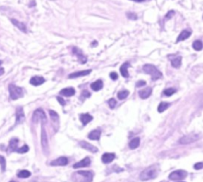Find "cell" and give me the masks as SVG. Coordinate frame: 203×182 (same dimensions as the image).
Masks as SVG:
<instances>
[{
  "label": "cell",
  "instance_id": "1",
  "mask_svg": "<svg viewBox=\"0 0 203 182\" xmlns=\"http://www.w3.org/2000/svg\"><path fill=\"white\" fill-rule=\"evenodd\" d=\"M93 176V173L91 171H77L71 175V181L72 182H91Z\"/></svg>",
  "mask_w": 203,
  "mask_h": 182
},
{
  "label": "cell",
  "instance_id": "2",
  "mask_svg": "<svg viewBox=\"0 0 203 182\" xmlns=\"http://www.w3.org/2000/svg\"><path fill=\"white\" fill-rule=\"evenodd\" d=\"M158 175V168L156 166H149L145 169H144L140 174V179L142 181L155 179Z\"/></svg>",
  "mask_w": 203,
  "mask_h": 182
},
{
  "label": "cell",
  "instance_id": "3",
  "mask_svg": "<svg viewBox=\"0 0 203 182\" xmlns=\"http://www.w3.org/2000/svg\"><path fill=\"white\" fill-rule=\"evenodd\" d=\"M143 70L146 74L151 75L152 80L153 81L162 78V73L152 64H145L143 67Z\"/></svg>",
  "mask_w": 203,
  "mask_h": 182
},
{
  "label": "cell",
  "instance_id": "4",
  "mask_svg": "<svg viewBox=\"0 0 203 182\" xmlns=\"http://www.w3.org/2000/svg\"><path fill=\"white\" fill-rule=\"evenodd\" d=\"M9 92H10V97L12 100H17L23 97L22 88L17 86L14 84L9 85Z\"/></svg>",
  "mask_w": 203,
  "mask_h": 182
},
{
  "label": "cell",
  "instance_id": "5",
  "mask_svg": "<svg viewBox=\"0 0 203 182\" xmlns=\"http://www.w3.org/2000/svg\"><path fill=\"white\" fill-rule=\"evenodd\" d=\"M32 120L34 124L38 123L39 121H41V124H44L47 123V117L46 115L44 113V112L41 109H37L34 111L32 117Z\"/></svg>",
  "mask_w": 203,
  "mask_h": 182
},
{
  "label": "cell",
  "instance_id": "6",
  "mask_svg": "<svg viewBox=\"0 0 203 182\" xmlns=\"http://www.w3.org/2000/svg\"><path fill=\"white\" fill-rule=\"evenodd\" d=\"M42 125L41 128V146L42 149L45 155H49V142H48V137H47V133L45 128L44 127V124Z\"/></svg>",
  "mask_w": 203,
  "mask_h": 182
},
{
  "label": "cell",
  "instance_id": "7",
  "mask_svg": "<svg viewBox=\"0 0 203 182\" xmlns=\"http://www.w3.org/2000/svg\"><path fill=\"white\" fill-rule=\"evenodd\" d=\"M187 176V172L185 170H176V171L172 172L171 174L169 175V179L172 180V181H179V180H183L186 178Z\"/></svg>",
  "mask_w": 203,
  "mask_h": 182
},
{
  "label": "cell",
  "instance_id": "8",
  "mask_svg": "<svg viewBox=\"0 0 203 182\" xmlns=\"http://www.w3.org/2000/svg\"><path fill=\"white\" fill-rule=\"evenodd\" d=\"M199 138L198 135L196 134H190V135H187V136L182 137L181 139H179V143L181 144H189L191 143H194L196 140H198Z\"/></svg>",
  "mask_w": 203,
  "mask_h": 182
},
{
  "label": "cell",
  "instance_id": "9",
  "mask_svg": "<svg viewBox=\"0 0 203 182\" xmlns=\"http://www.w3.org/2000/svg\"><path fill=\"white\" fill-rule=\"evenodd\" d=\"M25 120V113L22 107H18L16 109V121H15V125L22 124Z\"/></svg>",
  "mask_w": 203,
  "mask_h": 182
},
{
  "label": "cell",
  "instance_id": "10",
  "mask_svg": "<svg viewBox=\"0 0 203 182\" xmlns=\"http://www.w3.org/2000/svg\"><path fill=\"white\" fill-rule=\"evenodd\" d=\"M72 52L75 56H76L77 58H78V60L80 61V63H87V58L85 57V56L83 55V53L82 52L81 50L78 48H73L72 49Z\"/></svg>",
  "mask_w": 203,
  "mask_h": 182
},
{
  "label": "cell",
  "instance_id": "11",
  "mask_svg": "<svg viewBox=\"0 0 203 182\" xmlns=\"http://www.w3.org/2000/svg\"><path fill=\"white\" fill-rule=\"evenodd\" d=\"M68 163V160L66 157H60L57 159H55L51 162L50 165L52 166H66Z\"/></svg>",
  "mask_w": 203,
  "mask_h": 182
},
{
  "label": "cell",
  "instance_id": "12",
  "mask_svg": "<svg viewBox=\"0 0 203 182\" xmlns=\"http://www.w3.org/2000/svg\"><path fill=\"white\" fill-rule=\"evenodd\" d=\"M80 145L82 148H84V149L87 150H89V151L91 153H96L98 152V150H99L96 147H94V146L91 145V143H87V142L86 141H80Z\"/></svg>",
  "mask_w": 203,
  "mask_h": 182
},
{
  "label": "cell",
  "instance_id": "13",
  "mask_svg": "<svg viewBox=\"0 0 203 182\" xmlns=\"http://www.w3.org/2000/svg\"><path fill=\"white\" fill-rule=\"evenodd\" d=\"M91 164V159L89 157H86L85 158H83L82 160H81L79 162H76L74 164L73 168L78 169V168H82V167H87L90 166Z\"/></svg>",
  "mask_w": 203,
  "mask_h": 182
},
{
  "label": "cell",
  "instance_id": "14",
  "mask_svg": "<svg viewBox=\"0 0 203 182\" xmlns=\"http://www.w3.org/2000/svg\"><path fill=\"white\" fill-rule=\"evenodd\" d=\"M91 72V70H84V71H77V72L70 74L68 75V79H75V78H79V77L86 76V75H88Z\"/></svg>",
  "mask_w": 203,
  "mask_h": 182
},
{
  "label": "cell",
  "instance_id": "15",
  "mask_svg": "<svg viewBox=\"0 0 203 182\" xmlns=\"http://www.w3.org/2000/svg\"><path fill=\"white\" fill-rule=\"evenodd\" d=\"M11 22H12V24L14 25H15L18 30H20L22 32H23V33H27V27H26V25H25L23 22H19V21H18V20L16 19H14V18H12V19H11Z\"/></svg>",
  "mask_w": 203,
  "mask_h": 182
},
{
  "label": "cell",
  "instance_id": "16",
  "mask_svg": "<svg viewBox=\"0 0 203 182\" xmlns=\"http://www.w3.org/2000/svg\"><path fill=\"white\" fill-rule=\"evenodd\" d=\"M190 35H191V31H190V30H183L181 33H180V34L178 35V38H177V40H176V43L180 42V41H185V40H187V39L189 38L190 36Z\"/></svg>",
  "mask_w": 203,
  "mask_h": 182
},
{
  "label": "cell",
  "instance_id": "17",
  "mask_svg": "<svg viewBox=\"0 0 203 182\" xmlns=\"http://www.w3.org/2000/svg\"><path fill=\"white\" fill-rule=\"evenodd\" d=\"M44 82H45V79L41 76H34L33 78H31L30 82L31 85H33L34 86H40V85L43 84Z\"/></svg>",
  "mask_w": 203,
  "mask_h": 182
},
{
  "label": "cell",
  "instance_id": "18",
  "mask_svg": "<svg viewBox=\"0 0 203 182\" xmlns=\"http://www.w3.org/2000/svg\"><path fill=\"white\" fill-rule=\"evenodd\" d=\"M115 158V154L113 153H105L102 157V161L103 163H110Z\"/></svg>",
  "mask_w": 203,
  "mask_h": 182
},
{
  "label": "cell",
  "instance_id": "19",
  "mask_svg": "<svg viewBox=\"0 0 203 182\" xmlns=\"http://www.w3.org/2000/svg\"><path fill=\"white\" fill-rule=\"evenodd\" d=\"M130 67V63L129 62L124 63L120 67V72H121V75L124 77V78H129V71H128V68Z\"/></svg>",
  "mask_w": 203,
  "mask_h": 182
},
{
  "label": "cell",
  "instance_id": "20",
  "mask_svg": "<svg viewBox=\"0 0 203 182\" xmlns=\"http://www.w3.org/2000/svg\"><path fill=\"white\" fill-rule=\"evenodd\" d=\"M152 92V89L151 87H147L145 89L139 91V96L142 99H146V98H149L151 96Z\"/></svg>",
  "mask_w": 203,
  "mask_h": 182
},
{
  "label": "cell",
  "instance_id": "21",
  "mask_svg": "<svg viewBox=\"0 0 203 182\" xmlns=\"http://www.w3.org/2000/svg\"><path fill=\"white\" fill-rule=\"evenodd\" d=\"M80 120L82 122V125H87L89 122H91L93 120V117L90 115L89 113H83V114H80Z\"/></svg>",
  "mask_w": 203,
  "mask_h": 182
},
{
  "label": "cell",
  "instance_id": "22",
  "mask_svg": "<svg viewBox=\"0 0 203 182\" xmlns=\"http://www.w3.org/2000/svg\"><path fill=\"white\" fill-rule=\"evenodd\" d=\"M75 90L72 87L65 88V89H63L60 91V94L64 96V97H71V96L75 95Z\"/></svg>",
  "mask_w": 203,
  "mask_h": 182
},
{
  "label": "cell",
  "instance_id": "23",
  "mask_svg": "<svg viewBox=\"0 0 203 182\" xmlns=\"http://www.w3.org/2000/svg\"><path fill=\"white\" fill-rule=\"evenodd\" d=\"M171 63L173 67L179 68L182 64V57L181 56H173L171 60Z\"/></svg>",
  "mask_w": 203,
  "mask_h": 182
},
{
  "label": "cell",
  "instance_id": "24",
  "mask_svg": "<svg viewBox=\"0 0 203 182\" xmlns=\"http://www.w3.org/2000/svg\"><path fill=\"white\" fill-rule=\"evenodd\" d=\"M103 87V82L102 80H97V81L94 82L91 84V88L94 91H99L102 89Z\"/></svg>",
  "mask_w": 203,
  "mask_h": 182
},
{
  "label": "cell",
  "instance_id": "25",
  "mask_svg": "<svg viewBox=\"0 0 203 182\" xmlns=\"http://www.w3.org/2000/svg\"><path fill=\"white\" fill-rule=\"evenodd\" d=\"M101 136V131L99 130H94L88 135V138L91 140H99Z\"/></svg>",
  "mask_w": 203,
  "mask_h": 182
},
{
  "label": "cell",
  "instance_id": "26",
  "mask_svg": "<svg viewBox=\"0 0 203 182\" xmlns=\"http://www.w3.org/2000/svg\"><path fill=\"white\" fill-rule=\"evenodd\" d=\"M18 139H11L9 143V151H16L17 149H18Z\"/></svg>",
  "mask_w": 203,
  "mask_h": 182
},
{
  "label": "cell",
  "instance_id": "27",
  "mask_svg": "<svg viewBox=\"0 0 203 182\" xmlns=\"http://www.w3.org/2000/svg\"><path fill=\"white\" fill-rule=\"evenodd\" d=\"M140 138H134V139H133L131 141L129 142V147L130 149L132 150H134V149H137V147H139V145H140Z\"/></svg>",
  "mask_w": 203,
  "mask_h": 182
},
{
  "label": "cell",
  "instance_id": "28",
  "mask_svg": "<svg viewBox=\"0 0 203 182\" xmlns=\"http://www.w3.org/2000/svg\"><path fill=\"white\" fill-rule=\"evenodd\" d=\"M17 176L19 178H28L31 176V173L28 170L24 169V170H21V171L18 172Z\"/></svg>",
  "mask_w": 203,
  "mask_h": 182
},
{
  "label": "cell",
  "instance_id": "29",
  "mask_svg": "<svg viewBox=\"0 0 203 182\" xmlns=\"http://www.w3.org/2000/svg\"><path fill=\"white\" fill-rule=\"evenodd\" d=\"M171 105L170 103H168V102H164V101H163V102H160V104L159 105V106H158V109H157V110H158V112H163L164 111H165L166 109H168V107Z\"/></svg>",
  "mask_w": 203,
  "mask_h": 182
},
{
  "label": "cell",
  "instance_id": "30",
  "mask_svg": "<svg viewBox=\"0 0 203 182\" xmlns=\"http://www.w3.org/2000/svg\"><path fill=\"white\" fill-rule=\"evenodd\" d=\"M193 48L196 50V51H201L202 49V42L199 40L195 41L193 43Z\"/></svg>",
  "mask_w": 203,
  "mask_h": 182
},
{
  "label": "cell",
  "instance_id": "31",
  "mask_svg": "<svg viewBox=\"0 0 203 182\" xmlns=\"http://www.w3.org/2000/svg\"><path fill=\"white\" fill-rule=\"evenodd\" d=\"M129 92L128 90H121V91H120L118 93V98L120 100H124V99H125L129 96Z\"/></svg>",
  "mask_w": 203,
  "mask_h": 182
},
{
  "label": "cell",
  "instance_id": "32",
  "mask_svg": "<svg viewBox=\"0 0 203 182\" xmlns=\"http://www.w3.org/2000/svg\"><path fill=\"white\" fill-rule=\"evenodd\" d=\"M176 92V90L175 88H168V89H166V90H164V94L167 97H170V96L173 95Z\"/></svg>",
  "mask_w": 203,
  "mask_h": 182
},
{
  "label": "cell",
  "instance_id": "33",
  "mask_svg": "<svg viewBox=\"0 0 203 182\" xmlns=\"http://www.w3.org/2000/svg\"><path fill=\"white\" fill-rule=\"evenodd\" d=\"M49 115L50 117H51V118H52V121L54 123L56 122H58V120H59V116H58V114L55 111H53V110H49Z\"/></svg>",
  "mask_w": 203,
  "mask_h": 182
},
{
  "label": "cell",
  "instance_id": "34",
  "mask_svg": "<svg viewBox=\"0 0 203 182\" xmlns=\"http://www.w3.org/2000/svg\"><path fill=\"white\" fill-rule=\"evenodd\" d=\"M29 150H30V148H29V147H28L27 145H24V146H22V147L18 148L16 150V152L20 153V154H24V153L28 152V151H29Z\"/></svg>",
  "mask_w": 203,
  "mask_h": 182
},
{
  "label": "cell",
  "instance_id": "35",
  "mask_svg": "<svg viewBox=\"0 0 203 182\" xmlns=\"http://www.w3.org/2000/svg\"><path fill=\"white\" fill-rule=\"evenodd\" d=\"M0 166H1V169L2 171L4 172L6 170V159L3 156L0 155Z\"/></svg>",
  "mask_w": 203,
  "mask_h": 182
},
{
  "label": "cell",
  "instance_id": "36",
  "mask_svg": "<svg viewBox=\"0 0 203 182\" xmlns=\"http://www.w3.org/2000/svg\"><path fill=\"white\" fill-rule=\"evenodd\" d=\"M126 16L128 17V18L131 20L137 19V15L135 13H133V12H128V13H126Z\"/></svg>",
  "mask_w": 203,
  "mask_h": 182
},
{
  "label": "cell",
  "instance_id": "37",
  "mask_svg": "<svg viewBox=\"0 0 203 182\" xmlns=\"http://www.w3.org/2000/svg\"><path fill=\"white\" fill-rule=\"evenodd\" d=\"M108 104H109V105H110L111 109H114V107L117 105V101H116L114 98H110V100L108 101Z\"/></svg>",
  "mask_w": 203,
  "mask_h": 182
},
{
  "label": "cell",
  "instance_id": "38",
  "mask_svg": "<svg viewBox=\"0 0 203 182\" xmlns=\"http://www.w3.org/2000/svg\"><path fill=\"white\" fill-rule=\"evenodd\" d=\"M175 14H176V12H175L174 11H168V13L166 14V16H165V18H166V20L171 19V18H172V17L175 15Z\"/></svg>",
  "mask_w": 203,
  "mask_h": 182
},
{
  "label": "cell",
  "instance_id": "39",
  "mask_svg": "<svg viewBox=\"0 0 203 182\" xmlns=\"http://www.w3.org/2000/svg\"><path fill=\"white\" fill-rule=\"evenodd\" d=\"M81 96H82L83 98H90V97H91V93H90V92H88L87 90H83V91L82 92Z\"/></svg>",
  "mask_w": 203,
  "mask_h": 182
},
{
  "label": "cell",
  "instance_id": "40",
  "mask_svg": "<svg viewBox=\"0 0 203 182\" xmlns=\"http://www.w3.org/2000/svg\"><path fill=\"white\" fill-rule=\"evenodd\" d=\"M194 168H195V169H198V170L202 169L203 168V163L202 162L196 163L195 166H194Z\"/></svg>",
  "mask_w": 203,
  "mask_h": 182
},
{
  "label": "cell",
  "instance_id": "41",
  "mask_svg": "<svg viewBox=\"0 0 203 182\" xmlns=\"http://www.w3.org/2000/svg\"><path fill=\"white\" fill-rule=\"evenodd\" d=\"M110 77L112 80H117V79H118V74L116 73V72H111V73L110 74Z\"/></svg>",
  "mask_w": 203,
  "mask_h": 182
},
{
  "label": "cell",
  "instance_id": "42",
  "mask_svg": "<svg viewBox=\"0 0 203 182\" xmlns=\"http://www.w3.org/2000/svg\"><path fill=\"white\" fill-rule=\"evenodd\" d=\"M146 85V82L145 81H143V80H140V81H138L136 83V86L137 87H141V86H145Z\"/></svg>",
  "mask_w": 203,
  "mask_h": 182
},
{
  "label": "cell",
  "instance_id": "43",
  "mask_svg": "<svg viewBox=\"0 0 203 182\" xmlns=\"http://www.w3.org/2000/svg\"><path fill=\"white\" fill-rule=\"evenodd\" d=\"M56 99H57V101H59V103L61 104V105H65L66 102H65V101L63 100V98H61V97H57V98H56Z\"/></svg>",
  "mask_w": 203,
  "mask_h": 182
},
{
  "label": "cell",
  "instance_id": "44",
  "mask_svg": "<svg viewBox=\"0 0 203 182\" xmlns=\"http://www.w3.org/2000/svg\"><path fill=\"white\" fill-rule=\"evenodd\" d=\"M3 74H4V69L1 67L0 68V76H1V75H3Z\"/></svg>",
  "mask_w": 203,
  "mask_h": 182
},
{
  "label": "cell",
  "instance_id": "45",
  "mask_svg": "<svg viewBox=\"0 0 203 182\" xmlns=\"http://www.w3.org/2000/svg\"><path fill=\"white\" fill-rule=\"evenodd\" d=\"M131 1H133L136 3H142V2H144L145 0H131Z\"/></svg>",
  "mask_w": 203,
  "mask_h": 182
},
{
  "label": "cell",
  "instance_id": "46",
  "mask_svg": "<svg viewBox=\"0 0 203 182\" xmlns=\"http://www.w3.org/2000/svg\"><path fill=\"white\" fill-rule=\"evenodd\" d=\"M2 63H3V61H2V60H0V65H1Z\"/></svg>",
  "mask_w": 203,
  "mask_h": 182
},
{
  "label": "cell",
  "instance_id": "47",
  "mask_svg": "<svg viewBox=\"0 0 203 182\" xmlns=\"http://www.w3.org/2000/svg\"><path fill=\"white\" fill-rule=\"evenodd\" d=\"M10 182H15V181H10Z\"/></svg>",
  "mask_w": 203,
  "mask_h": 182
},
{
  "label": "cell",
  "instance_id": "48",
  "mask_svg": "<svg viewBox=\"0 0 203 182\" xmlns=\"http://www.w3.org/2000/svg\"><path fill=\"white\" fill-rule=\"evenodd\" d=\"M162 182H165V181H162Z\"/></svg>",
  "mask_w": 203,
  "mask_h": 182
}]
</instances>
